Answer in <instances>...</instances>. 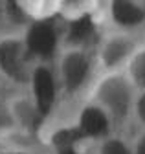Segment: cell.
<instances>
[{"mask_svg":"<svg viewBox=\"0 0 145 154\" xmlns=\"http://www.w3.org/2000/svg\"><path fill=\"white\" fill-rule=\"evenodd\" d=\"M136 97V86L121 70L103 73L92 88V103L97 105L110 121L118 123H123L134 116Z\"/></svg>","mask_w":145,"mask_h":154,"instance_id":"1","label":"cell"},{"mask_svg":"<svg viewBox=\"0 0 145 154\" xmlns=\"http://www.w3.org/2000/svg\"><path fill=\"white\" fill-rule=\"evenodd\" d=\"M90 72H92V59L83 46H66L59 53L55 73L59 90H64L66 94L79 92L88 83Z\"/></svg>","mask_w":145,"mask_h":154,"instance_id":"2","label":"cell"},{"mask_svg":"<svg viewBox=\"0 0 145 154\" xmlns=\"http://www.w3.org/2000/svg\"><path fill=\"white\" fill-rule=\"evenodd\" d=\"M26 48L24 37L6 35L0 38V75H4L8 81L28 85L31 77V59Z\"/></svg>","mask_w":145,"mask_h":154,"instance_id":"3","label":"cell"},{"mask_svg":"<svg viewBox=\"0 0 145 154\" xmlns=\"http://www.w3.org/2000/svg\"><path fill=\"white\" fill-rule=\"evenodd\" d=\"M138 41L132 31H121V29H112L108 31L97 50V63L103 70V73L108 72H118L127 63L138 50Z\"/></svg>","mask_w":145,"mask_h":154,"instance_id":"4","label":"cell"},{"mask_svg":"<svg viewBox=\"0 0 145 154\" xmlns=\"http://www.w3.org/2000/svg\"><path fill=\"white\" fill-rule=\"evenodd\" d=\"M106 17L116 29L136 31L145 24V2L141 0H108Z\"/></svg>","mask_w":145,"mask_h":154,"instance_id":"5","label":"cell"},{"mask_svg":"<svg viewBox=\"0 0 145 154\" xmlns=\"http://www.w3.org/2000/svg\"><path fill=\"white\" fill-rule=\"evenodd\" d=\"M26 41V48L29 53H37V55H44L50 50L55 48L57 44V35L53 31V26L46 24L44 18L35 24V28L29 31V37H24Z\"/></svg>","mask_w":145,"mask_h":154,"instance_id":"6","label":"cell"},{"mask_svg":"<svg viewBox=\"0 0 145 154\" xmlns=\"http://www.w3.org/2000/svg\"><path fill=\"white\" fill-rule=\"evenodd\" d=\"M8 106L15 125H22V127H31L35 118L41 112L37 103L31 99V95H19L11 103H8Z\"/></svg>","mask_w":145,"mask_h":154,"instance_id":"7","label":"cell"},{"mask_svg":"<svg viewBox=\"0 0 145 154\" xmlns=\"http://www.w3.org/2000/svg\"><path fill=\"white\" fill-rule=\"evenodd\" d=\"M108 116L97 106V105H90L83 114H81V127L85 132H92V134H99L103 128H106L108 125Z\"/></svg>","mask_w":145,"mask_h":154,"instance_id":"8","label":"cell"},{"mask_svg":"<svg viewBox=\"0 0 145 154\" xmlns=\"http://www.w3.org/2000/svg\"><path fill=\"white\" fill-rule=\"evenodd\" d=\"M127 75L132 81L138 92L145 90V48H138L136 53L131 57V61L127 63Z\"/></svg>","mask_w":145,"mask_h":154,"instance_id":"9","label":"cell"},{"mask_svg":"<svg viewBox=\"0 0 145 154\" xmlns=\"http://www.w3.org/2000/svg\"><path fill=\"white\" fill-rule=\"evenodd\" d=\"M99 154H134L125 140L121 138H105L99 145Z\"/></svg>","mask_w":145,"mask_h":154,"instance_id":"10","label":"cell"},{"mask_svg":"<svg viewBox=\"0 0 145 154\" xmlns=\"http://www.w3.org/2000/svg\"><path fill=\"white\" fill-rule=\"evenodd\" d=\"M13 125H15V121L11 118V112H9L8 103H4L2 99H0V132L11 128Z\"/></svg>","mask_w":145,"mask_h":154,"instance_id":"11","label":"cell"},{"mask_svg":"<svg viewBox=\"0 0 145 154\" xmlns=\"http://www.w3.org/2000/svg\"><path fill=\"white\" fill-rule=\"evenodd\" d=\"M134 116L145 125V90L138 92V97L134 103Z\"/></svg>","mask_w":145,"mask_h":154,"instance_id":"12","label":"cell"},{"mask_svg":"<svg viewBox=\"0 0 145 154\" xmlns=\"http://www.w3.org/2000/svg\"><path fill=\"white\" fill-rule=\"evenodd\" d=\"M132 152H134V154H145V134H143V136H140V140L136 141Z\"/></svg>","mask_w":145,"mask_h":154,"instance_id":"13","label":"cell"}]
</instances>
